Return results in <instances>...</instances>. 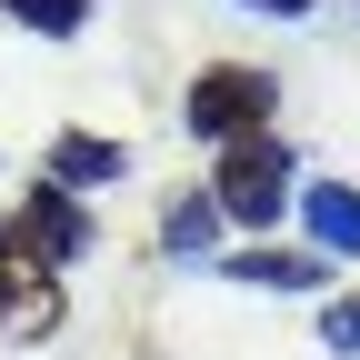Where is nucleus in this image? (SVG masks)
<instances>
[{"label":"nucleus","instance_id":"f03ea898","mask_svg":"<svg viewBox=\"0 0 360 360\" xmlns=\"http://www.w3.org/2000/svg\"><path fill=\"white\" fill-rule=\"evenodd\" d=\"M270 110H281V80H270L260 60H210L191 80V101H180V120H191V141L231 150V141H260Z\"/></svg>","mask_w":360,"mask_h":360},{"label":"nucleus","instance_id":"0eeeda50","mask_svg":"<svg viewBox=\"0 0 360 360\" xmlns=\"http://www.w3.org/2000/svg\"><path fill=\"white\" fill-rule=\"evenodd\" d=\"M220 281H250V290H321L330 281V260L321 250H231V260H220Z\"/></svg>","mask_w":360,"mask_h":360},{"label":"nucleus","instance_id":"1a4fd4ad","mask_svg":"<svg viewBox=\"0 0 360 360\" xmlns=\"http://www.w3.org/2000/svg\"><path fill=\"white\" fill-rule=\"evenodd\" d=\"M90 11H101V0H0V20H20V30H40V40H80Z\"/></svg>","mask_w":360,"mask_h":360},{"label":"nucleus","instance_id":"423d86ee","mask_svg":"<svg viewBox=\"0 0 360 360\" xmlns=\"http://www.w3.org/2000/svg\"><path fill=\"white\" fill-rule=\"evenodd\" d=\"M130 170V150L110 141V130H60V141H51V191H110V180Z\"/></svg>","mask_w":360,"mask_h":360},{"label":"nucleus","instance_id":"7ed1b4c3","mask_svg":"<svg viewBox=\"0 0 360 360\" xmlns=\"http://www.w3.org/2000/svg\"><path fill=\"white\" fill-rule=\"evenodd\" d=\"M11 231H20V250L40 260V270H70V260H90V210L70 200V191H51V180H40V191H20V210H11Z\"/></svg>","mask_w":360,"mask_h":360},{"label":"nucleus","instance_id":"9b49d317","mask_svg":"<svg viewBox=\"0 0 360 360\" xmlns=\"http://www.w3.org/2000/svg\"><path fill=\"white\" fill-rule=\"evenodd\" d=\"M240 11H260V20H300V11H321V0H240Z\"/></svg>","mask_w":360,"mask_h":360},{"label":"nucleus","instance_id":"20e7f679","mask_svg":"<svg viewBox=\"0 0 360 360\" xmlns=\"http://www.w3.org/2000/svg\"><path fill=\"white\" fill-rule=\"evenodd\" d=\"M0 330L11 340H51L60 330V270H40L30 250H0Z\"/></svg>","mask_w":360,"mask_h":360},{"label":"nucleus","instance_id":"39448f33","mask_svg":"<svg viewBox=\"0 0 360 360\" xmlns=\"http://www.w3.org/2000/svg\"><path fill=\"white\" fill-rule=\"evenodd\" d=\"M300 231H310V250L321 260H360V191L350 180H300Z\"/></svg>","mask_w":360,"mask_h":360},{"label":"nucleus","instance_id":"9d476101","mask_svg":"<svg viewBox=\"0 0 360 360\" xmlns=\"http://www.w3.org/2000/svg\"><path fill=\"white\" fill-rule=\"evenodd\" d=\"M321 350H340V360H360V290H340V300H321Z\"/></svg>","mask_w":360,"mask_h":360},{"label":"nucleus","instance_id":"6e6552de","mask_svg":"<svg viewBox=\"0 0 360 360\" xmlns=\"http://www.w3.org/2000/svg\"><path fill=\"white\" fill-rule=\"evenodd\" d=\"M210 240H220V200H210V191H180V200L160 210V250H170V260H210Z\"/></svg>","mask_w":360,"mask_h":360},{"label":"nucleus","instance_id":"f257e3e1","mask_svg":"<svg viewBox=\"0 0 360 360\" xmlns=\"http://www.w3.org/2000/svg\"><path fill=\"white\" fill-rule=\"evenodd\" d=\"M210 200H220V220H240V231H270L290 200H300V150L290 141H231L210 160Z\"/></svg>","mask_w":360,"mask_h":360}]
</instances>
